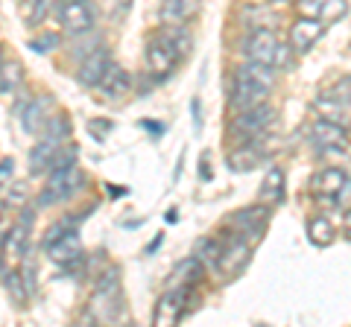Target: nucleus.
Masks as SVG:
<instances>
[{
  "instance_id": "f3484780",
  "label": "nucleus",
  "mask_w": 351,
  "mask_h": 327,
  "mask_svg": "<svg viewBox=\"0 0 351 327\" xmlns=\"http://www.w3.org/2000/svg\"><path fill=\"white\" fill-rule=\"evenodd\" d=\"M261 161H263V152L255 146V140H252V144H240V149H234L232 155H228V167L234 172H249V170H255Z\"/></svg>"
},
{
  "instance_id": "2f4dec72",
  "label": "nucleus",
  "mask_w": 351,
  "mask_h": 327,
  "mask_svg": "<svg viewBox=\"0 0 351 327\" xmlns=\"http://www.w3.org/2000/svg\"><path fill=\"white\" fill-rule=\"evenodd\" d=\"M108 129H112V123H108V120H94V123H91V132H94V135H103V132H108Z\"/></svg>"
},
{
  "instance_id": "a878e982",
  "label": "nucleus",
  "mask_w": 351,
  "mask_h": 327,
  "mask_svg": "<svg viewBox=\"0 0 351 327\" xmlns=\"http://www.w3.org/2000/svg\"><path fill=\"white\" fill-rule=\"evenodd\" d=\"M219 254H223V246H217L214 239H202V243L196 246V257H199V260H214V263H217Z\"/></svg>"
},
{
  "instance_id": "b1692460",
  "label": "nucleus",
  "mask_w": 351,
  "mask_h": 327,
  "mask_svg": "<svg viewBox=\"0 0 351 327\" xmlns=\"http://www.w3.org/2000/svg\"><path fill=\"white\" fill-rule=\"evenodd\" d=\"M281 193H284V172L269 170V176L263 179V187H261V199H269V205H272L281 199Z\"/></svg>"
},
{
  "instance_id": "7c9ffc66",
  "label": "nucleus",
  "mask_w": 351,
  "mask_h": 327,
  "mask_svg": "<svg viewBox=\"0 0 351 327\" xmlns=\"http://www.w3.org/2000/svg\"><path fill=\"white\" fill-rule=\"evenodd\" d=\"M15 172V164L12 158H3V187H9V176Z\"/></svg>"
},
{
  "instance_id": "1a4fd4ad",
  "label": "nucleus",
  "mask_w": 351,
  "mask_h": 327,
  "mask_svg": "<svg viewBox=\"0 0 351 327\" xmlns=\"http://www.w3.org/2000/svg\"><path fill=\"white\" fill-rule=\"evenodd\" d=\"M56 103L50 100V96H36V100H29L24 108H21V126H24L27 135H44L50 126V120L56 117Z\"/></svg>"
},
{
  "instance_id": "393cba45",
  "label": "nucleus",
  "mask_w": 351,
  "mask_h": 327,
  "mask_svg": "<svg viewBox=\"0 0 351 327\" xmlns=\"http://www.w3.org/2000/svg\"><path fill=\"white\" fill-rule=\"evenodd\" d=\"M328 94H331L339 105H346L348 112H351V76H343V79H339L334 88H328Z\"/></svg>"
},
{
  "instance_id": "6e6552de",
  "label": "nucleus",
  "mask_w": 351,
  "mask_h": 327,
  "mask_svg": "<svg viewBox=\"0 0 351 327\" xmlns=\"http://www.w3.org/2000/svg\"><path fill=\"white\" fill-rule=\"evenodd\" d=\"M179 53H176V47L170 44L164 36H156V38H149V44H147V68L149 73L156 76V79H167V76L176 70V64H179Z\"/></svg>"
},
{
  "instance_id": "f8f14e48",
  "label": "nucleus",
  "mask_w": 351,
  "mask_h": 327,
  "mask_svg": "<svg viewBox=\"0 0 351 327\" xmlns=\"http://www.w3.org/2000/svg\"><path fill=\"white\" fill-rule=\"evenodd\" d=\"M328 29V24L322 18H302L299 21H293V27H290V44L295 53H307L316 41L322 38V32Z\"/></svg>"
},
{
  "instance_id": "cd10ccee",
  "label": "nucleus",
  "mask_w": 351,
  "mask_h": 327,
  "mask_svg": "<svg viewBox=\"0 0 351 327\" xmlns=\"http://www.w3.org/2000/svg\"><path fill=\"white\" fill-rule=\"evenodd\" d=\"M59 44V36H41V38H36V41H32V50H36V53H47V50H53V47H56Z\"/></svg>"
},
{
  "instance_id": "c756f323",
  "label": "nucleus",
  "mask_w": 351,
  "mask_h": 327,
  "mask_svg": "<svg viewBox=\"0 0 351 327\" xmlns=\"http://www.w3.org/2000/svg\"><path fill=\"white\" fill-rule=\"evenodd\" d=\"M191 108H193V132H199L202 129V105H199V100H193Z\"/></svg>"
},
{
  "instance_id": "9b49d317",
  "label": "nucleus",
  "mask_w": 351,
  "mask_h": 327,
  "mask_svg": "<svg viewBox=\"0 0 351 327\" xmlns=\"http://www.w3.org/2000/svg\"><path fill=\"white\" fill-rule=\"evenodd\" d=\"M94 6L91 0H68L62 6V27L71 32V36H82L94 27Z\"/></svg>"
},
{
  "instance_id": "dca6fc26",
  "label": "nucleus",
  "mask_w": 351,
  "mask_h": 327,
  "mask_svg": "<svg viewBox=\"0 0 351 327\" xmlns=\"http://www.w3.org/2000/svg\"><path fill=\"white\" fill-rule=\"evenodd\" d=\"M348 184V176L343 170H337V167H331V170H322V172H316L313 176V181H311V190L316 193V196H337L343 193V187Z\"/></svg>"
},
{
  "instance_id": "f257e3e1",
  "label": "nucleus",
  "mask_w": 351,
  "mask_h": 327,
  "mask_svg": "<svg viewBox=\"0 0 351 327\" xmlns=\"http://www.w3.org/2000/svg\"><path fill=\"white\" fill-rule=\"evenodd\" d=\"M272 64L263 62H246L234 70V82H232V105L234 112H246V108H255L267 100V94L272 88Z\"/></svg>"
},
{
  "instance_id": "f03ea898",
  "label": "nucleus",
  "mask_w": 351,
  "mask_h": 327,
  "mask_svg": "<svg viewBox=\"0 0 351 327\" xmlns=\"http://www.w3.org/2000/svg\"><path fill=\"white\" fill-rule=\"evenodd\" d=\"M123 313V292H120V272L108 269V275L97 283L91 301H88V322H106L112 324Z\"/></svg>"
},
{
  "instance_id": "423d86ee",
  "label": "nucleus",
  "mask_w": 351,
  "mask_h": 327,
  "mask_svg": "<svg viewBox=\"0 0 351 327\" xmlns=\"http://www.w3.org/2000/svg\"><path fill=\"white\" fill-rule=\"evenodd\" d=\"M249 260H252V243H246L243 234H232L228 243L223 246V254L217 260V272L226 280H234L249 266Z\"/></svg>"
},
{
  "instance_id": "39448f33",
  "label": "nucleus",
  "mask_w": 351,
  "mask_h": 327,
  "mask_svg": "<svg viewBox=\"0 0 351 327\" xmlns=\"http://www.w3.org/2000/svg\"><path fill=\"white\" fill-rule=\"evenodd\" d=\"M44 246H47L50 257L56 260L59 266H71L73 260L82 257V243H80V234L73 231V228H64V225H53L47 239H44Z\"/></svg>"
},
{
  "instance_id": "6ab92c4d",
  "label": "nucleus",
  "mask_w": 351,
  "mask_h": 327,
  "mask_svg": "<svg viewBox=\"0 0 351 327\" xmlns=\"http://www.w3.org/2000/svg\"><path fill=\"white\" fill-rule=\"evenodd\" d=\"M129 76H126V70L123 68H117V64H112L108 68V73H106V79L100 82V88H103V94L108 96V100H120L126 91H129Z\"/></svg>"
},
{
  "instance_id": "bb28decb",
  "label": "nucleus",
  "mask_w": 351,
  "mask_h": 327,
  "mask_svg": "<svg viewBox=\"0 0 351 327\" xmlns=\"http://www.w3.org/2000/svg\"><path fill=\"white\" fill-rule=\"evenodd\" d=\"M50 6H53V0H36V6H32V15H29V24H44V18H47L50 12Z\"/></svg>"
},
{
  "instance_id": "ddd939ff",
  "label": "nucleus",
  "mask_w": 351,
  "mask_h": 327,
  "mask_svg": "<svg viewBox=\"0 0 351 327\" xmlns=\"http://www.w3.org/2000/svg\"><path fill=\"white\" fill-rule=\"evenodd\" d=\"M311 144L319 152H337L346 149V126L334 123V120H316L311 126Z\"/></svg>"
},
{
  "instance_id": "f704fd0d",
  "label": "nucleus",
  "mask_w": 351,
  "mask_h": 327,
  "mask_svg": "<svg viewBox=\"0 0 351 327\" xmlns=\"http://www.w3.org/2000/svg\"><path fill=\"white\" fill-rule=\"evenodd\" d=\"M346 231H348V237H351V211L346 213Z\"/></svg>"
},
{
  "instance_id": "7ed1b4c3",
  "label": "nucleus",
  "mask_w": 351,
  "mask_h": 327,
  "mask_svg": "<svg viewBox=\"0 0 351 327\" xmlns=\"http://www.w3.org/2000/svg\"><path fill=\"white\" fill-rule=\"evenodd\" d=\"M272 123H276V112L261 103L255 108H246V112H237L234 123H232V138H237L240 144H252V140H258Z\"/></svg>"
},
{
  "instance_id": "c85d7f7f",
  "label": "nucleus",
  "mask_w": 351,
  "mask_h": 327,
  "mask_svg": "<svg viewBox=\"0 0 351 327\" xmlns=\"http://www.w3.org/2000/svg\"><path fill=\"white\" fill-rule=\"evenodd\" d=\"M36 266H32L29 263V260H27V263H24V272H21V278H24V283H27V289H29V296H32V289H36Z\"/></svg>"
},
{
  "instance_id": "473e14b6",
  "label": "nucleus",
  "mask_w": 351,
  "mask_h": 327,
  "mask_svg": "<svg viewBox=\"0 0 351 327\" xmlns=\"http://www.w3.org/2000/svg\"><path fill=\"white\" fill-rule=\"evenodd\" d=\"M141 126L149 129V132H156V135H161V132H164V126H161V123H149V120H144V123H141Z\"/></svg>"
},
{
  "instance_id": "c9c22d12",
  "label": "nucleus",
  "mask_w": 351,
  "mask_h": 327,
  "mask_svg": "<svg viewBox=\"0 0 351 327\" xmlns=\"http://www.w3.org/2000/svg\"><path fill=\"white\" fill-rule=\"evenodd\" d=\"M129 3H132V0H120V6H123V9H126V6H129Z\"/></svg>"
},
{
  "instance_id": "aec40b11",
  "label": "nucleus",
  "mask_w": 351,
  "mask_h": 327,
  "mask_svg": "<svg viewBox=\"0 0 351 327\" xmlns=\"http://www.w3.org/2000/svg\"><path fill=\"white\" fill-rule=\"evenodd\" d=\"M307 239H311L316 248H325V246H331L337 239V231H334V225L328 222L325 216H316V220L307 222Z\"/></svg>"
},
{
  "instance_id": "412c9836",
  "label": "nucleus",
  "mask_w": 351,
  "mask_h": 327,
  "mask_svg": "<svg viewBox=\"0 0 351 327\" xmlns=\"http://www.w3.org/2000/svg\"><path fill=\"white\" fill-rule=\"evenodd\" d=\"M29 220H32V213L24 211V216H21V222L12 228V234H6V254H24V248H27V237H29Z\"/></svg>"
},
{
  "instance_id": "72a5a7b5",
  "label": "nucleus",
  "mask_w": 351,
  "mask_h": 327,
  "mask_svg": "<svg viewBox=\"0 0 351 327\" xmlns=\"http://www.w3.org/2000/svg\"><path fill=\"white\" fill-rule=\"evenodd\" d=\"M202 179H211V167H208V155H202Z\"/></svg>"
},
{
  "instance_id": "5701e85b",
  "label": "nucleus",
  "mask_w": 351,
  "mask_h": 327,
  "mask_svg": "<svg viewBox=\"0 0 351 327\" xmlns=\"http://www.w3.org/2000/svg\"><path fill=\"white\" fill-rule=\"evenodd\" d=\"M21 79H24L21 64L18 62H3V70H0V91H3V94H15L21 88Z\"/></svg>"
},
{
  "instance_id": "9d476101",
  "label": "nucleus",
  "mask_w": 351,
  "mask_h": 327,
  "mask_svg": "<svg viewBox=\"0 0 351 327\" xmlns=\"http://www.w3.org/2000/svg\"><path fill=\"white\" fill-rule=\"evenodd\" d=\"M243 53H246V59H252V62H263V64H272V68H276L281 44H278V38H276V32L272 29H255L243 41Z\"/></svg>"
},
{
  "instance_id": "4468645a",
  "label": "nucleus",
  "mask_w": 351,
  "mask_h": 327,
  "mask_svg": "<svg viewBox=\"0 0 351 327\" xmlns=\"http://www.w3.org/2000/svg\"><path fill=\"white\" fill-rule=\"evenodd\" d=\"M202 9V0H164L161 3V21L167 27H182Z\"/></svg>"
},
{
  "instance_id": "0eeeda50",
  "label": "nucleus",
  "mask_w": 351,
  "mask_h": 327,
  "mask_svg": "<svg viewBox=\"0 0 351 327\" xmlns=\"http://www.w3.org/2000/svg\"><path fill=\"white\" fill-rule=\"evenodd\" d=\"M191 296H193V287H173V289H167L158 298L156 310H152V322L161 324V327L176 324L184 315V310H188Z\"/></svg>"
},
{
  "instance_id": "4be33fe9",
  "label": "nucleus",
  "mask_w": 351,
  "mask_h": 327,
  "mask_svg": "<svg viewBox=\"0 0 351 327\" xmlns=\"http://www.w3.org/2000/svg\"><path fill=\"white\" fill-rule=\"evenodd\" d=\"M3 287H6V296L12 298L15 304H27L29 289H27L24 278H21V272H9V269H3Z\"/></svg>"
},
{
  "instance_id": "a211bd4d",
  "label": "nucleus",
  "mask_w": 351,
  "mask_h": 327,
  "mask_svg": "<svg viewBox=\"0 0 351 327\" xmlns=\"http://www.w3.org/2000/svg\"><path fill=\"white\" fill-rule=\"evenodd\" d=\"M202 278V260L199 257H188L173 269V287H196Z\"/></svg>"
},
{
  "instance_id": "2eb2a0df",
  "label": "nucleus",
  "mask_w": 351,
  "mask_h": 327,
  "mask_svg": "<svg viewBox=\"0 0 351 327\" xmlns=\"http://www.w3.org/2000/svg\"><path fill=\"white\" fill-rule=\"evenodd\" d=\"M108 68H112V62H108V53L106 50H94L91 56L82 62L80 68V82L88 85V88H94V85H100L106 79Z\"/></svg>"
},
{
  "instance_id": "20e7f679",
  "label": "nucleus",
  "mask_w": 351,
  "mask_h": 327,
  "mask_svg": "<svg viewBox=\"0 0 351 327\" xmlns=\"http://www.w3.org/2000/svg\"><path fill=\"white\" fill-rule=\"evenodd\" d=\"M85 184V176L76 167H64V170H53L50 181L44 184V190L38 196V205L47 208V205H59V202H68L71 196L80 190Z\"/></svg>"
}]
</instances>
